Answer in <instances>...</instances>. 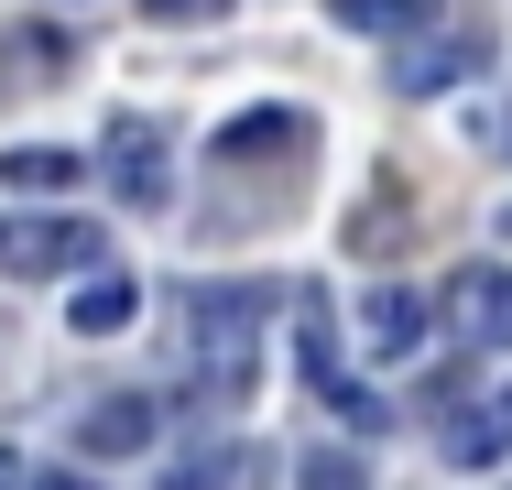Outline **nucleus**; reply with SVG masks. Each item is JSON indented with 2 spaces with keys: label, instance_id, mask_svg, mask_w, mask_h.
Masks as SVG:
<instances>
[{
  "label": "nucleus",
  "instance_id": "0eeeda50",
  "mask_svg": "<svg viewBox=\"0 0 512 490\" xmlns=\"http://www.w3.org/2000/svg\"><path fill=\"white\" fill-rule=\"evenodd\" d=\"M316 153V120L306 109H240L218 131V164H306Z\"/></svg>",
  "mask_w": 512,
  "mask_h": 490
},
{
  "label": "nucleus",
  "instance_id": "6e6552de",
  "mask_svg": "<svg viewBox=\"0 0 512 490\" xmlns=\"http://www.w3.org/2000/svg\"><path fill=\"white\" fill-rule=\"evenodd\" d=\"M436 447H447V469H502V458H512V382L480 392V403H458Z\"/></svg>",
  "mask_w": 512,
  "mask_h": 490
},
{
  "label": "nucleus",
  "instance_id": "7ed1b4c3",
  "mask_svg": "<svg viewBox=\"0 0 512 490\" xmlns=\"http://www.w3.org/2000/svg\"><path fill=\"white\" fill-rule=\"evenodd\" d=\"M99 186L131 207V218H153L164 196H175V164H164V131L153 120H109V142H99Z\"/></svg>",
  "mask_w": 512,
  "mask_h": 490
},
{
  "label": "nucleus",
  "instance_id": "f8f14e48",
  "mask_svg": "<svg viewBox=\"0 0 512 490\" xmlns=\"http://www.w3.org/2000/svg\"><path fill=\"white\" fill-rule=\"evenodd\" d=\"M0 44H11V55H0V98L22 88V77H33V88H55V77H66V33H55V22H11Z\"/></svg>",
  "mask_w": 512,
  "mask_h": 490
},
{
  "label": "nucleus",
  "instance_id": "6ab92c4d",
  "mask_svg": "<svg viewBox=\"0 0 512 490\" xmlns=\"http://www.w3.org/2000/svg\"><path fill=\"white\" fill-rule=\"evenodd\" d=\"M0 490H99V480H55V469H11Z\"/></svg>",
  "mask_w": 512,
  "mask_h": 490
},
{
  "label": "nucleus",
  "instance_id": "f03ea898",
  "mask_svg": "<svg viewBox=\"0 0 512 490\" xmlns=\"http://www.w3.org/2000/svg\"><path fill=\"white\" fill-rule=\"evenodd\" d=\"M99 262V218H0V284H44Z\"/></svg>",
  "mask_w": 512,
  "mask_h": 490
},
{
  "label": "nucleus",
  "instance_id": "423d86ee",
  "mask_svg": "<svg viewBox=\"0 0 512 490\" xmlns=\"http://www.w3.org/2000/svg\"><path fill=\"white\" fill-rule=\"evenodd\" d=\"M480 66H491V33H414L404 55H393V88L436 98V88H458V77H480Z\"/></svg>",
  "mask_w": 512,
  "mask_h": 490
},
{
  "label": "nucleus",
  "instance_id": "2eb2a0df",
  "mask_svg": "<svg viewBox=\"0 0 512 490\" xmlns=\"http://www.w3.org/2000/svg\"><path fill=\"white\" fill-rule=\"evenodd\" d=\"M0 186L11 196H33V186L55 196V186H77V153H0Z\"/></svg>",
  "mask_w": 512,
  "mask_h": 490
},
{
  "label": "nucleus",
  "instance_id": "f3484780",
  "mask_svg": "<svg viewBox=\"0 0 512 490\" xmlns=\"http://www.w3.org/2000/svg\"><path fill=\"white\" fill-rule=\"evenodd\" d=\"M295 490H371V469H360L349 447H316L306 469H295Z\"/></svg>",
  "mask_w": 512,
  "mask_h": 490
},
{
  "label": "nucleus",
  "instance_id": "ddd939ff",
  "mask_svg": "<svg viewBox=\"0 0 512 490\" xmlns=\"http://www.w3.org/2000/svg\"><path fill=\"white\" fill-rule=\"evenodd\" d=\"M262 469H273L262 447H186L164 490H262Z\"/></svg>",
  "mask_w": 512,
  "mask_h": 490
},
{
  "label": "nucleus",
  "instance_id": "1a4fd4ad",
  "mask_svg": "<svg viewBox=\"0 0 512 490\" xmlns=\"http://www.w3.org/2000/svg\"><path fill=\"white\" fill-rule=\"evenodd\" d=\"M153 425H164L153 392H120V403H88V414H77V447H88V458H131V447H153Z\"/></svg>",
  "mask_w": 512,
  "mask_h": 490
},
{
  "label": "nucleus",
  "instance_id": "f257e3e1",
  "mask_svg": "<svg viewBox=\"0 0 512 490\" xmlns=\"http://www.w3.org/2000/svg\"><path fill=\"white\" fill-rule=\"evenodd\" d=\"M262 305L273 294H251V284H197L186 294L175 349H186V371L207 382V403H240L251 392V371H262Z\"/></svg>",
  "mask_w": 512,
  "mask_h": 490
},
{
  "label": "nucleus",
  "instance_id": "dca6fc26",
  "mask_svg": "<svg viewBox=\"0 0 512 490\" xmlns=\"http://www.w3.org/2000/svg\"><path fill=\"white\" fill-rule=\"evenodd\" d=\"M349 33H425V0H327Z\"/></svg>",
  "mask_w": 512,
  "mask_h": 490
},
{
  "label": "nucleus",
  "instance_id": "20e7f679",
  "mask_svg": "<svg viewBox=\"0 0 512 490\" xmlns=\"http://www.w3.org/2000/svg\"><path fill=\"white\" fill-rule=\"evenodd\" d=\"M447 327H458L469 349H512V262H458Z\"/></svg>",
  "mask_w": 512,
  "mask_h": 490
},
{
  "label": "nucleus",
  "instance_id": "a211bd4d",
  "mask_svg": "<svg viewBox=\"0 0 512 490\" xmlns=\"http://www.w3.org/2000/svg\"><path fill=\"white\" fill-rule=\"evenodd\" d=\"M153 22H229V0H142Z\"/></svg>",
  "mask_w": 512,
  "mask_h": 490
},
{
  "label": "nucleus",
  "instance_id": "4468645a",
  "mask_svg": "<svg viewBox=\"0 0 512 490\" xmlns=\"http://www.w3.org/2000/svg\"><path fill=\"white\" fill-rule=\"evenodd\" d=\"M414 218H404V186H393V175H382V186H371V207H360V218H349V251H371V262H382V251H393V240H404Z\"/></svg>",
  "mask_w": 512,
  "mask_h": 490
},
{
  "label": "nucleus",
  "instance_id": "39448f33",
  "mask_svg": "<svg viewBox=\"0 0 512 490\" xmlns=\"http://www.w3.org/2000/svg\"><path fill=\"white\" fill-rule=\"evenodd\" d=\"M295 360H306V382L327 392V414L338 425H382V392H360L338 371V349H327V316H316V294H295Z\"/></svg>",
  "mask_w": 512,
  "mask_h": 490
},
{
  "label": "nucleus",
  "instance_id": "9d476101",
  "mask_svg": "<svg viewBox=\"0 0 512 490\" xmlns=\"http://www.w3.org/2000/svg\"><path fill=\"white\" fill-rule=\"evenodd\" d=\"M360 338H371V360H414L425 349V294H404V284L360 294Z\"/></svg>",
  "mask_w": 512,
  "mask_h": 490
},
{
  "label": "nucleus",
  "instance_id": "9b49d317",
  "mask_svg": "<svg viewBox=\"0 0 512 490\" xmlns=\"http://www.w3.org/2000/svg\"><path fill=\"white\" fill-rule=\"evenodd\" d=\"M131 316H142V284H131V273H88L77 305H66V327H77V338H120Z\"/></svg>",
  "mask_w": 512,
  "mask_h": 490
}]
</instances>
